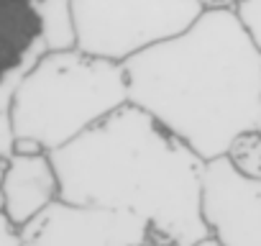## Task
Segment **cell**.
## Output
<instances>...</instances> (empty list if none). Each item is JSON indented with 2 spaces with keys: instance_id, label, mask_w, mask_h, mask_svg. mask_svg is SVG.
<instances>
[{
  "instance_id": "6da1fadb",
  "label": "cell",
  "mask_w": 261,
  "mask_h": 246,
  "mask_svg": "<svg viewBox=\"0 0 261 246\" xmlns=\"http://www.w3.org/2000/svg\"><path fill=\"white\" fill-rule=\"evenodd\" d=\"M128 103L182 139L205 162L256 126L261 103V52L228 6L200 16L123 62Z\"/></svg>"
},
{
  "instance_id": "7a4b0ae2",
  "label": "cell",
  "mask_w": 261,
  "mask_h": 246,
  "mask_svg": "<svg viewBox=\"0 0 261 246\" xmlns=\"http://www.w3.org/2000/svg\"><path fill=\"white\" fill-rule=\"evenodd\" d=\"M49 157L67 203L136 213L164 246H192L210 233L200 208L205 159L134 103Z\"/></svg>"
},
{
  "instance_id": "3957f363",
  "label": "cell",
  "mask_w": 261,
  "mask_h": 246,
  "mask_svg": "<svg viewBox=\"0 0 261 246\" xmlns=\"http://www.w3.org/2000/svg\"><path fill=\"white\" fill-rule=\"evenodd\" d=\"M128 103L123 64L72 49L44 52L11 97L13 149L54 152Z\"/></svg>"
},
{
  "instance_id": "277c9868",
  "label": "cell",
  "mask_w": 261,
  "mask_h": 246,
  "mask_svg": "<svg viewBox=\"0 0 261 246\" xmlns=\"http://www.w3.org/2000/svg\"><path fill=\"white\" fill-rule=\"evenodd\" d=\"M202 8V0H72L77 49L123 62L187 29Z\"/></svg>"
},
{
  "instance_id": "5b68a950",
  "label": "cell",
  "mask_w": 261,
  "mask_h": 246,
  "mask_svg": "<svg viewBox=\"0 0 261 246\" xmlns=\"http://www.w3.org/2000/svg\"><path fill=\"white\" fill-rule=\"evenodd\" d=\"M21 246H141L151 241L144 218L57 198L18 228Z\"/></svg>"
},
{
  "instance_id": "8992f818",
  "label": "cell",
  "mask_w": 261,
  "mask_h": 246,
  "mask_svg": "<svg viewBox=\"0 0 261 246\" xmlns=\"http://www.w3.org/2000/svg\"><path fill=\"white\" fill-rule=\"evenodd\" d=\"M200 208L223 246H261V180L241 175L225 157L205 162Z\"/></svg>"
},
{
  "instance_id": "52a82bcc",
  "label": "cell",
  "mask_w": 261,
  "mask_h": 246,
  "mask_svg": "<svg viewBox=\"0 0 261 246\" xmlns=\"http://www.w3.org/2000/svg\"><path fill=\"white\" fill-rule=\"evenodd\" d=\"M59 198V180L49 152L13 149L0 169V205L8 220L21 228Z\"/></svg>"
},
{
  "instance_id": "ba28073f",
  "label": "cell",
  "mask_w": 261,
  "mask_h": 246,
  "mask_svg": "<svg viewBox=\"0 0 261 246\" xmlns=\"http://www.w3.org/2000/svg\"><path fill=\"white\" fill-rule=\"evenodd\" d=\"M36 6L39 0H0V80L46 52Z\"/></svg>"
},
{
  "instance_id": "9c48e42d",
  "label": "cell",
  "mask_w": 261,
  "mask_h": 246,
  "mask_svg": "<svg viewBox=\"0 0 261 246\" xmlns=\"http://www.w3.org/2000/svg\"><path fill=\"white\" fill-rule=\"evenodd\" d=\"M36 8L41 23V44L46 52L77 46L72 0H39Z\"/></svg>"
},
{
  "instance_id": "30bf717a",
  "label": "cell",
  "mask_w": 261,
  "mask_h": 246,
  "mask_svg": "<svg viewBox=\"0 0 261 246\" xmlns=\"http://www.w3.org/2000/svg\"><path fill=\"white\" fill-rule=\"evenodd\" d=\"M241 175L251 177V180H261V131L253 126L243 134H238L225 154H223Z\"/></svg>"
},
{
  "instance_id": "8fae6325",
  "label": "cell",
  "mask_w": 261,
  "mask_h": 246,
  "mask_svg": "<svg viewBox=\"0 0 261 246\" xmlns=\"http://www.w3.org/2000/svg\"><path fill=\"white\" fill-rule=\"evenodd\" d=\"M34 62H26L21 67H16L11 75H6L0 80V157H8L13 152V129H11V97H13V90L21 80V75L31 67Z\"/></svg>"
},
{
  "instance_id": "7c38bea8",
  "label": "cell",
  "mask_w": 261,
  "mask_h": 246,
  "mask_svg": "<svg viewBox=\"0 0 261 246\" xmlns=\"http://www.w3.org/2000/svg\"><path fill=\"white\" fill-rule=\"evenodd\" d=\"M233 11H236L238 21L243 23V29L248 31L251 41L261 52V0H236Z\"/></svg>"
},
{
  "instance_id": "4fadbf2b",
  "label": "cell",
  "mask_w": 261,
  "mask_h": 246,
  "mask_svg": "<svg viewBox=\"0 0 261 246\" xmlns=\"http://www.w3.org/2000/svg\"><path fill=\"white\" fill-rule=\"evenodd\" d=\"M0 246H21V233H18V228L8 220L3 205H0Z\"/></svg>"
},
{
  "instance_id": "5bb4252c",
  "label": "cell",
  "mask_w": 261,
  "mask_h": 246,
  "mask_svg": "<svg viewBox=\"0 0 261 246\" xmlns=\"http://www.w3.org/2000/svg\"><path fill=\"white\" fill-rule=\"evenodd\" d=\"M192 246H223V243H220V241H218V238H215L213 233H207V236H202V238H197V241H195Z\"/></svg>"
},
{
  "instance_id": "9a60e30c",
  "label": "cell",
  "mask_w": 261,
  "mask_h": 246,
  "mask_svg": "<svg viewBox=\"0 0 261 246\" xmlns=\"http://www.w3.org/2000/svg\"><path fill=\"white\" fill-rule=\"evenodd\" d=\"M256 129L261 131V103H258V115H256Z\"/></svg>"
},
{
  "instance_id": "2e32d148",
  "label": "cell",
  "mask_w": 261,
  "mask_h": 246,
  "mask_svg": "<svg viewBox=\"0 0 261 246\" xmlns=\"http://www.w3.org/2000/svg\"><path fill=\"white\" fill-rule=\"evenodd\" d=\"M141 246H164V243H156V241H146V243H141Z\"/></svg>"
},
{
  "instance_id": "e0dca14e",
  "label": "cell",
  "mask_w": 261,
  "mask_h": 246,
  "mask_svg": "<svg viewBox=\"0 0 261 246\" xmlns=\"http://www.w3.org/2000/svg\"><path fill=\"white\" fill-rule=\"evenodd\" d=\"M0 169H3V157H0Z\"/></svg>"
}]
</instances>
